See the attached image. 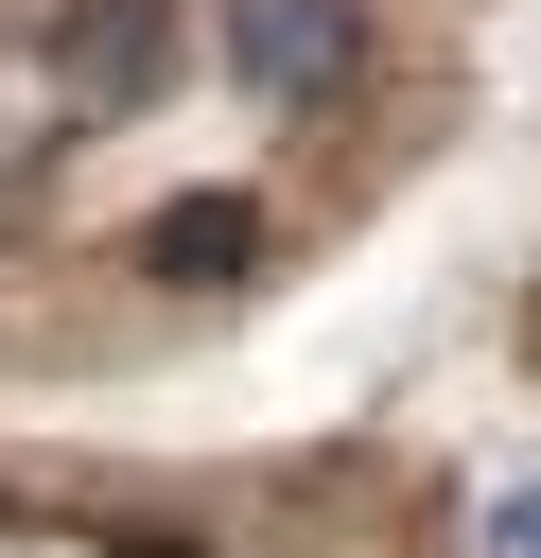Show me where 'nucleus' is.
<instances>
[{"instance_id": "nucleus-1", "label": "nucleus", "mask_w": 541, "mask_h": 558, "mask_svg": "<svg viewBox=\"0 0 541 558\" xmlns=\"http://www.w3.org/2000/svg\"><path fill=\"white\" fill-rule=\"evenodd\" d=\"M227 70L262 105H332L366 70V0H227Z\"/></svg>"}, {"instance_id": "nucleus-2", "label": "nucleus", "mask_w": 541, "mask_h": 558, "mask_svg": "<svg viewBox=\"0 0 541 558\" xmlns=\"http://www.w3.org/2000/svg\"><path fill=\"white\" fill-rule=\"evenodd\" d=\"M52 87L105 122V105H157L175 87V0H70L52 17Z\"/></svg>"}, {"instance_id": "nucleus-3", "label": "nucleus", "mask_w": 541, "mask_h": 558, "mask_svg": "<svg viewBox=\"0 0 541 558\" xmlns=\"http://www.w3.org/2000/svg\"><path fill=\"white\" fill-rule=\"evenodd\" d=\"M244 262H262V209H244V192H175V209L140 227V279H175V296H227Z\"/></svg>"}]
</instances>
